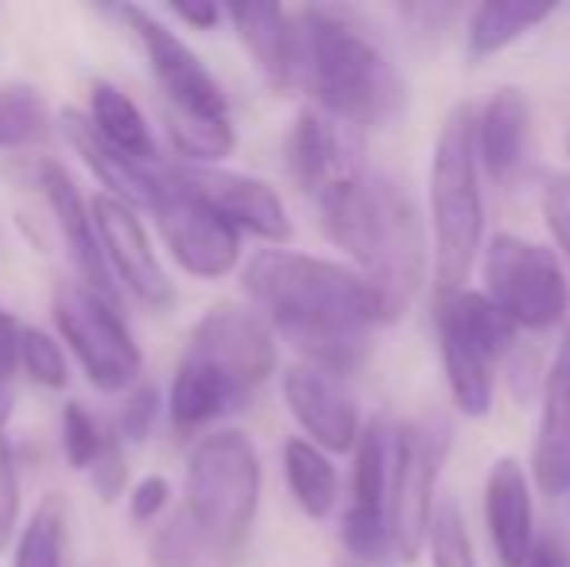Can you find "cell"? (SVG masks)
Returning a JSON list of instances; mask_svg holds the SVG:
<instances>
[{
  "label": "cell",
  "instance_id": "1",
  "mask_svg": "<svg viewBox=\"0 0 570 567\" xmlns=\"http://www.w3.org/2000/svg\"><path fill=\"white\" fill-rule=\"evenodd\" d=\"M323 229L338 250L361 265V276L376 287L384 311L396 323L423 284L428 245L412 195L389 175L345 172L315 195Z\"/></svg>",
  "mask_w": 570,
  "mask_h": 567
},
{
  "label": "cell",
  "instance_id": "2",
  "mask_svg": "<svg viewBox=\"0 0 570 567\" xmlns=\"http://www.w3.org/2000/svg\"><path fill=\"white\" fill-rule=\"evenodd\" d=\"M245 292L287 342L311 334L373 331L392 323L384 300L361 273L338 261L287 250H261L245 265Z\"/></svg>",
  "mask_w": 570,
  "mask_h": 567
},
{
  "label": "cell",
  "instance_id": "3",
  "mask_svg": "<svg viewBox=\"0 0 570 567\" xmlns=\"http://www.w3.org/2000/svg\"><path fill=\"white\" fill-rule=\"evenodd\" d=\"M295 23V78L307 86L331 121L376 129L404 106V86L384 51L326 8H303Z\"/></svg>",
  "mask_w": 570,
  "mask_h": 567
},
{
  "label": "cell",
  "instance_id": "4",
  "mask_svg": "<svg viewBox=\"0 0 570 567\" xmlns=\"http://www.w3.org/2000/svg\"><path fill=\"white\" fill-rule=\"evenodd\" d=\"M117 16L136 36L144 59L151 67V78L164 90V125L175 151L190 167H214L218 159H226L233 144H237V133H233L229 101L218 78L148 8L125 4L117 8Z\"/></svg>",
  "mask_w": 570,
  "mask_h": 567
},
{
  "label": "cell",
  "instance_id": "5",
  "mask_svg": "<svg viewBox=\"0 0 570 567\" xmlns=\"http://www.w3.org/2000/svg\"><path fill=\"white\" fill-rule=\"evenodd\" d=\"M183 509L214 560L233 564L245 553L261 509V459L245 431L218 428L198 439L190 451Z\"/></svg>",
  "mask_w": 570,
  "mask_h": 567
},
{
  "label": "cell",
  "instance_id": "6",
  "mask_svg": "<svg viewBox=\"0 0 570 567\" xmlns=\"http://www.w3.org/2000/svg\"><path fill=\"white\" fill-rule=\"evenodd\" d=\"M431 222H435V284L451 295L465 284L485 234L478 151H473V114L458 106L443 121L431 164Z\"/></svg>",
  "mask_w": 570,
  "mask_h": 567
},
{
  "label": "cell",
  "instance_id": "7",
  "mask_svg": "<svg viewBox=\"0 0 570 567\" xmlns=\"http://www.w3.org/2000/svg\"><path fill=\"white\" fill-rule=\"evenodd\" d=\"M55 323L67 346L75 350L78 365L90 378L94 389L101 393H125L140 378V346L128 334L125 319H120L117 303L106 295L90 292L82 281H59L55 287Z\"/></svg>",
  "mask_w": 570,
  "mask_h": 567
},
{
  "label": "cell",
  "instance_id": "8",
  "mask_svg": "<svg viewBox=\"0 0 570 567\" xmlns=\"http://www.w3.org/2000/svg\"><path fill=\"white\" fill-rule=\"evenodd\" d=\"M485 284L489 300L528 331H548L570 311V287L559 257L548 245L517 234H497L485 245Z\"/></svg>",
  "mask_w": 570,
  "mask_h": 567
},
{
  "label": "cell",
  "instance_id": "9",
  "mask_svg": "<svg viewBox=\"0 0 570 567\" xmlns=\"http://www.w3.org/2000/svg\"><path fill=\"white\" fill-rule=\"evenodd\" d=\"M451 436L446 428L431 424H404L392 431V470H389V517L392 556L412 564L423 553L428 525L435 514V478L446 459Z\"/></svg>",
  "mask_w": 570,
  "mask_h": 567
},
{
  "label": "cell",
  "instance_id": "10",
  "mask_svg": "<svg viewBox=\"0 0 570 567\" xmlns=\"http://www.w3.org/2000/svg\"><path fill=\"white\" fill-rule=\"evenodd\" d=\"M151 218L159 226V237L179 261L183 273L198 281H222L240 261V234L222 218L214 206H206L198 195L171 179L164 172V190H159Z\"/></svg>",
  "mask_w": 570,
  "mask_h": 567
},
{
  "label": "cell",
  "instance_id": "11",
  "mask_svg": "<svg viewBox=\"0 0 570 567\" xmlns=\"http://www.w3.org/2000/svg\"><path fill=\"white\" fill-rule=\"evenodd\" d=\"M183 358L222 373L240 393L253 397L276 370V334L264 315L237 303H222L195 323Z\"/></svg>",
  "mask_w": 570,
  "mask_h": 567
},
{
  "label": "cell",
  "instance_id": "12",
  "mask_svg": "<svg viewBox=\"0 0 570 567\" xmlns=\"http://www.w3.org/2000/svg\"><path fill=\"white\" fill-rule=\"evenodd\" d=\"M389 470H392V431L384 420L361 428L353 443V493L350 509L342 517V545L353 556V564H384L392 556L389 517Z\"/></svg>",
  "mask_w": 570,
  "mask_h": 567
},
{
  "label": "cell",
  "instance_id": "13",
  "mask_svg": "<svg viewBox=\"0 0 570 567\" xmlns=\"http://www.w3.org/2000/svg\"><path fill=\"white\" fill-rule=\"evenodd\" d=\"M94 234H98L101 257L114 276V284L125 287L132 300H140L151 311H171L175 307V284L167 281L164 265H159L156 250L148 242V229L136 218L132 206L117 203L109 195H98L90 203Z\"/></svg>",
  "mask_w": 570,
  "mask_h": 567
},
{
  "label": "cell",
  "instance_id": "14",
  "mask_svg": "<svg viewBox=\"0 0 570 567\" xmlns=\"http://www.w3.org/2000/svg\"><path fill=\"white\" fill-rule=\"evenodd\" d=\"M167 175L179 187H187L190 195L203 198L206 206H214L237 234H253L272 245L292 242V218H287L284 198L264 179L226 172V167H190V164L171 167Z\"/></svg>",
  "mask_w": 570,
  "mask_h": 567
},
{
  "label": "cell",
  "instance_id": "15",
  "mask_svg": "<svg viewBox=\"0 0 570 567\" xmlns=\"http://www.w3.org/2000/svg\"><path fill=\"white\" fill-rule=\"evenodd\" d=\"M31 179H36L43 203L51 206L55 226H59V237L67 245L70 261H75L78 276L90 292L106 295L109 303H117V284L106 268V257H101L98 234H94V218H90V203L82 198L78 183L67 175V167L55 164V159H39L31 167Z\"/></svg>",
  "mask_w": 570,
  "mask_h": 567
},
{
  "label": "cell",
  "instance_id": "16",
  "mask_svg": "<svg viewBox=\"0 0 570 567\" xmlns=\"http://www.w3.org/2000/svg\"><path fill=\"white\" fill-rule=\"evenodd\" d=\"M284 401L292 417L299 420V428L311 436L307 443L331 454L353 451L361 436V417L338 378L311 370V365H292L284 373Z\"/></svg>",
  "mask_w": 570,
  "mask_h": 567
},
{
  "label": "cell",
  "instance_id": "17",
  "mask_svg": "<svg viewBox=\"0 0 570 567\" xmlns=\"http://www.w3.org/2000/svg\"><path fill=\"white\" fill-rule=\"evenodd\" d=\"M473 151H478V167L493 179L509 183L528 167V151H532V109L520 90H497L485 101L478 117H473Z\"/></svg>",
  "mask_w": 570,
  "mask_h": 567
},
{
  "label": "cell",
  "instance_id": "18",
  "mask_svg": "<svg viewBox=\"0 0 570 567\" xmlns=\"http://www.w3.org/2000/svg\"><path fill=\"white\" fill-rule=\"evenodd\" d=\"M62 133H67V140L75 144L82 164L101 179V187H106L109 198L132 206V211L136 206H144V211L156 206L159 190H164V172H156V167H148V164H136V159H128L125 151L109 148V144L98 137V129L86 121V114H78V109H67V114H62Z\"/></svg>",
  "mask_w": 570,
  "mask_h": 567
},
{
  "label": "cell",
  "instance_id": "19",
  "mask_svg": "<svg viewBox=\"0 0 570 567\" xmlns=\"http://www.w3.org/2000/svg\"><path fill=\"white\" fill-rule=\"evenodd\" d=\"M485 521L501 567H524L535 545L532 490L517 459H497L485 482Z\"/></svg>",
  "mask_w": 570,
  "mask_h": 567
},
{
  "label": "cell",
  "instance_id": "20",
  "mask_svg": "<svg viewBox=\"0 0 570 567\" xmlns=\"http://www.w3.org/2000/svg\"><path fill=\"white\" fill-rule=\"evenodd\" d=\"M532 475L548 498L570 490V326L543 389L540 436L532 447Z\"/></svg>",
  "mask_w": 570,
  "mask_h": 567
},
{
  "label": "cell",
  "instance_id": "21",
  "mask_svg": "<svg viewBox=\"0 0 570 567\" xmlns=\"http://www.w3.org/2000/svg\"><path fill=\"white\" fill-rule=\"evenodd\" d=\"M222 12L233 20L240 43L248 47L256 70L272 90L287 94L299 86L295 78V23L279 4H229Z\"/></svg>",
  "mask_w": 570,
  "mask_h": 567
},
{
  "label": "cell",
  "instance_id": "22",
  "mask_svg": "<svg viewBox=\"0 0 570 567\" xmlns=\"http://www.w3.org/2000/svg\"><path fill=\"white\" fill-rule=\"evenodd\" d=\"M248 393H240L233 381L222 373L206 370V365L179 358L171 378V393H167V417H171L175 436H195V431L210 428L214 420L229 417V412L245 409Z\"/></svg>",
  "mask_w": 570,
  "mask_h": 567
},
{
  "label": "cell",
  "instance_id": "23",
  "mask_svg": "<svg viewBox=\"0 0 570 567\" xmlns=\"http://www.w3.org/2000/svg\"><path fill=\"white\" fill-rule=\"evenodd\" d=\"M284 156H287V175L307 195H318L334 179H342L345 172H353V159L345 156V144L338 137V129H334V121L326 114H315V109H303L295 117L284 144Z\"/></svg>",
  "mask_w": 570,
  "mask_h": 567
},
{
  "label": "cell",
  "instance_id": "24",
  "mask_svg": "<svg viewBox=\"0 0 570 567\" xmlns=\"http://www.w3.org/2000/svg\"><path fill=\"white\" fill-rule=\"evenodd\" d=\"M86 121L98 129V137L109 144V148L125 151L136 164H156L159 148L156 137H151V125L144 121L140 106L128 98L120 86L114 82H94L90 86V109H86Z\"/></svg>",
  "mask_w": 570,
  "mask_h": 567
},
{
  "label": "cell",
  "instance_id": "25",
  "mask_svg": "<svg viewBox=\"0 0 570 567\" xmlns=\"http://www.w3.org/2000/svg\"><path fill=\"white\" fill-rule=\"evenodd\" d=\"M435 319L451 323L470 346H478L481 354L489 358V362L509 354L512 342H517V323H512L485 292H465V287H458L451 295H439Z\"/></svg>",
  "mask_w": 570,
  "mask_h": 567
},
{
  "label": "cell",
  "instance_id": "26",
  "mask_svg": "<svg viewBox=\"0 0 570 567\" xmlns=\"http://www.w3.org/2000/svg\"><path fill=\"white\" fill-rule=\"evenodd\" d=\"M439 323V350H443V365H446V385H451L454 409L462 417L478 420L493 409V373H489V358L478 346L462 339L451 323L435 319Z\"/></svg>",
  "mask_w": 570,
  "mask_h": 567
},
{
  "label": "cell",
  "instance_id": "27",
  "mask_svg": "<svg viewBox=\"0 0 570 567\" xmlns=\"http://www.w3.org/2000/svg\"><path fill=\"white\" fill-rule=\"evenodd\" d=\"M284 478L295 506L315 521H323L338 501V470H334L331 454L318 451L307 439H287L284 443Z\"/></svg>",
  "mask_w": 570,
  "mask_h": 567
},
{
  "label": "cell",
  "instance_id": "28",
  "mask_svg": "<svg viewBox=\"0 0 570 567\" xmlns=\"http://www.w3.org/2000/svg\"><path fill=\"white\" fill-rule=\"evenodd\" d=\"M556 12L551 4H512V0H497V4L473 8L470 20V55H497L501 47L517 43L524 31H532L535 23H543Z\"/></svg>",
  "mask_w": 570,
  "mask_h": 567
},
{
  "label": "cell",
  "instance_id": "29",
  "mask_svg": "<svg viewBox=\"0 0 570 567\" xmlns=\"http://www.w3.org/2000/svg\"><path fill=\"white\" fill-rule=\"evenodd\" d=\"M62 545H67V498L47 493L16 537L12 567H62Z\"/></svg>",
  "mask_w": 570,
  "mask_h": 567
},
{
  "label": "cell",
  "instance_id": "30",
  "mask_svg": "<svg viewBox=\"0 0 570 567\" xmlns=\"http://www.w3.org/2000/svg\"><path fill=\"white\" fill-rule=\"evenodd\" d=\"M47 101L36 86L28 82H4L0 86V151L31 148L47 137Z\"/></svg>",
  "mask_w": 570,
  "mask_h": 567
},
{
  "label": "cell",
  "instance_id": "31",
  "mask_svg": "<svg viewBox=\"0 0 570 567\" xmlns=\"http://www.w3.org/2000/svg\"><path fill=\"white\" fill-rule=\"evenodd\" d=\"M428 545H431V564L435 567H478L473 556V540L465 529V517L454 501H439L428 525Z\"/></svg>",
  "mask_w": 570,
  "mask_h": 567
},
{
  "label": "cell",
  "instance_id": "32",
  "mask_svg": "<svg viewBox=\"0 0 570 567\" xmlns=\"http://www.w3.org/2000/svg\"><path fill=\"white\" fill-rule=\"evenodd\" d=\"M151 564L156 567H210L214 564L210 548H206V540L198 537V529L190 525L187 509H179L164 529H156V537H151Z\"/></svg>",
  "mask_w": 570,
  "mask_h": 567
},
{
  "label": "cell",
  "instance_id": "33",
  "mask_svg": "<svg viewBox=\"0 0 570 567\" xmlns=\"http://www.w3.org/2000/svg\"><path fill=\"white\" fill-rule=\"evenodd\" d=\"M16 365H23V373L43 389H62L70 378L62 346L47 331H39V326H20V339H16Z\"/></svg>",
  "mask_w": 570,
  "mask_h": 567
},
{
  "label": "cell",
  "instance_id": "34",
  "mask_svg": "<svg viewBox=\"0 0 570 567\" xmlns=\"http://www.w3.org/2000/svg\"><path fill=\"white\" fill-rule=\"evenodd\" d=\"M106 439H109L106 424L82 401H67V409H62V454H67L70 467L90 470L98 462Z\"/></svg>",
  "mask_w": 570,
  "mask_h": 567
},
{
  "label": "cell",
  "instance_id": "35",
  "mask_svg": "<svg viewBox=\"0 0 570 567\" xmlns=\"http://www.w3.org/2000/svg\"><path fill=\"white\" fill-rule=\"evenodd\" d=\"M159 404H164V397H159V389L148 385V381L128 389L125 404H120V412L114 420V436L120 443H144L159 420Z\"/></svg>",
  "mask_w": 570,
  "mask_h": 567
},
{
  "label": "cell",
  "instance_id": "36",
  "mask_svg": "<svg viewBox=\"0 0 570 567\" xmlns=\"http://www.w3.org/2000/svg\"><path fill=\"white\" fill-rule=\"evenodd\" d=\"M20 529V470H16L12 447L0 436V553L12 545Z\"/></svg>",
  "mask_w": 570,
  "mask_h": 567
},
{
  "label": "cell",
  "instance_id": "37",
  "mask_svg": "<svg viewBox=\"0 0 570 567\" xmlns=\"http://www.w3.org/2000/svg\"><path fill=\"white\" fill-rule=\"evenodd\" d=\"M90 475H94V486H98V493L106 501H117L120 498V490L128 486V459H125V443L109 431V439H106V447H101V454H98V462L90 467Z\"/></svg>",
  "mask_w": 570,
  "mask_h": 567
},
{
  "label": "cell",
  "instance_id": "38",
  "mask_svg": "<svg viewBox=\"0 0 570 567\" xmlns=\"http://www.w3.org/2000/svg\"><path fill=\"white\" fill-rule=\"evenodd\" d=\"M167 501H171V482H167L164 475H148L128 493V514H132L136 525H151V521H159Z\"/></svg>",
  "mask_w": 570,
  "mask_h": 567
},
{
  "label": "cell",
  "instance_id": "39",
  "mask_svg": "<svg viewBox=\"0 0 570 567\" xmlns=\"http://www.w3.org/2000/svg\"><path fill=\"white\" fill-rule=\"evenodd\" d=\"M543 214H548V226L556 234L559 250L570 257V175H551L548 187H543Z\"/></svg>",
  "mask_w": 570,
  "mask_h": 567
},
{
  "label": "cell",
  "instance_id": "40",
  "mask_svg": "<svg viewBox=\"0 0 570 567\" xmlns=\"http://www.w3.org/2000/svg\"><path fill=\"white\" fill-rule=\"evenodd\" d=\"M171 16H179L183 23H190V28H198V31H210V28H218V20L226 12H222L218 4H171Z\"/></svg>",
  "mask_w": 570,
  "mask_h": 567
},
{
  "label": "cell",
  "instance_id": "41",
  "mask_svg": "<svg viewBox=\"0 0 570 567\" xmlns=\"http://www.w3.org/2000/svg\"><path fill=\"white\" fill-rule=\"evenodd\" d=\"M524 567H570V560H567L563 545H559L556 537H548V540H540V545H532Z\"/></svg>",
  "mask_w": 570,
  "mask_h": 567
},
{
  "label": "cell",
  "instance_id": "42",
  "mask_svg": "<svg viewBox=\"0 0 570 567\" xmlns=\"http://www.w3.org/2000/svg\"><path fill=\"white\" fill-rule=\"evenodd\" d=\"M16 339H20V323L0 307V365L16 370Z\"/></svg>",
  "mask_w": 570,
  "mask_h": 567
},
{
  "label": "cell",
  "instance_id": "43",
  "mask_svg": "<svg viewBox=\"0 0 570 567\" xmlns=\"http://www.w3.org/2000/svg\"><path fill=\"white\" fill-rule=\"evenodd\" d=\"M12 404H16V389H12V370L0 365V431L12 420Z\"/></svg>",
  "mask_w": 570,
  "mask_h": 567
},
{
  "label": "cell",
  "instance_id": "44",
  "mask_svg": "<svg viewBox=\"0 0 570 567\" xmlns=\"http://www.w3.org/2000/svg\"><path fill=\"white\" fill-rule=\"evenodd\" d=\"M342 567H361V564H342Z\"/></svg>",
  "mask_w": 570,
  "mask_h": 567
},
{
  "label": "cell",
  "instance_id": "45",
  "mask_svg": "<svg viewBox=\"0 0 570 567\" xmlns=\"http://www.w3.org/2000/svg\"><path fill=\"white\" fill-rule=\"evenodd\" d=\"M567 156H570V140H567Z\"/></svg>",
  "mask_w": 570,
  "mask_h": 567
}]
</instances>
